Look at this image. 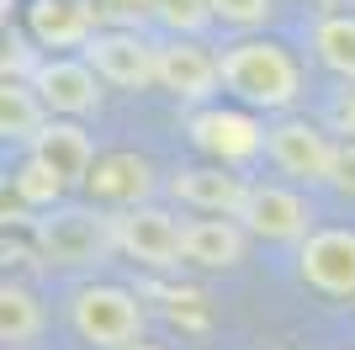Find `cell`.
<instances>
[{"mask_svg": "<svg viewBox=\"0 0 355 350\" xmlns=\"http://www.w3.org/2000/svg\"><path fill=\"white\" fill-rule=\"evenodd\" d=\"M313 53H318V64L329 74L355 85V16H324L313 27Z\"/></svg>", "mask_w": 355, "mask_h": 350, "instance_id": "ac0fdd59", "label": "cell"}, {"mask_svg": "<svg viewBox=\"0 0 355 350\" xmlns=\"http://www.w3.org/2000/svg\"><path fill=\"white\" fill-rule=\"evenodd\" d=\"M37 335H43V303L21 281H6L0 287V340L6 345H32Z\"/></svg>", "mask_w": 355, "mask_h": 350, "instance_id": "d6986e66", "label": "cell"}, {"mask_svg": "<svg viewBox=\"0 0 355 350\" xmlns=\"http://www.w3.org/2000/svg\"><path fill=\"white\" fill-rule=\"evenodd\" d=\"M69 324L74 335L96 350H128L144 340V308L128 287H112V281H96V287H80L69 297Z\"/></svg>", "mask_w": 355, "mask_h": 350, "instance_id": "3957f363", "label": "cell"}, {"mask_svg": "<svg viewBox=\"0 0 355 350\" xmlns=\"http://www.w3.org/2000/svg\"><path fill=\"white\" fill-rule=\"evenodd\" d=\"M180 228L186 223L175 212H164L154 202H138V207H122L117 212V249L128 260L148 265V271H170V265L186 260V249H180Z\"/></svg>", "mask_w": 355, "mask_h": 350, "instance_id": "277c9868", "label": "cell"}, {"mask_svg": "<svg viewBox=\"0 0 355 350\" xmlns=\"http://www.w3.org/2000/svg\"><path fill=\"white\" fill-rule=\"evenodd\" d=\"M212 16L228 27H266L276 16V0H212Z\"/></svg>", "mask_w": 355, "mask_h": 350, "instance_id": "7402d4cb", "label": "cell"}, {"mask_svg": "<svg viewBox=\"0 0 355 350\" xmlns=\"http://www.w3.org/2000/svg\"><path fill=\"white\" fill-rule=\"evenodd\" d=\"M334 149L340 144H334L324 128H313L308 117H286V122H276V128L266 133V154L282 165L292 181H329Z\"/></svg>", "mask_w": 355, "mask_h": 350, "instance_id": "ba28073f", "label": "cell"}, {"mask_svg": "<svg viewBox=\"0 0 355 350\" xmlns=\"http://www.w3.org/2000/svg\"><path fill=\"white\" fill-rule=\"evenodd\" d=\"M239 223L260 239H276V244H302L313 233V207L308 197H297L286 186H250V202H244Z\"/></svg>", "mask_w": 355, "mask_h": 350, "instance_id": "30bf717a", "label": "cell"}, {"mask_svg": "<svg viewBox=\"0 0 355 350\" xmlns=\"http://www.w3.org/2000/svg\"><path fill=\"white\" fill-rule=\"evenodd\" d=\"M11 186H16V197H21L27 207H43V212H48V207H59V202H64V191H69V181H64V175L53 170L48 160L27 154V160L16 165Z\"/></svg>", "mask_w": 355, "mask_h": 350, "instance_id": "ffe728a7", "label": "cell"}, {"mask_svg": "<svg viewBox=\"0 0 355 350\" xmlns=\"http://www.w3.org/2000/svg\"><path fill=\"white\" fill-rule=\"evenodd\" d=\"M32 90L43 96V106L53 117H90L101 112V74L90 69V58H69V53H53V58H37L32 64Z\"/></svg>", "mask_w": 355, "mask_h": 350, "instance_id": "5b68a950", "label": "cell"}, {"mask_svg": "<svg viewBox=\"0 0 355 350\" xmlns=\"http://www.w3.org/2000/svg\"><path fill=\"white\" fill-rule=\"evenodd\" d=\"M329 186L345 191V197H355V138H340V149H334V170H329Z\"/></svg>", "mask_w": 355, "mask_h": 350, "instance_id": "603a6c76", "label": "cell"}, {"mask_svg": "<svg viewBox=\"0 0 355 350\" xmlns=\"http://www.w3.org/2000/svg\"><path fill=\"white\" fill-rule=\"evenodd\" d=\"M32 154H37V160H48L64 181H69V186H74V181H85L90 165L101 160V154H96V144H90V133L80 128L74 117H48V128L32 138Z\"/></svg>", "mask_w": 355, "mask_h": 350, "instance_id": "9a60e30c", "label": "cell"}, {"mask_svg": "<svg viewBox=\"0 0 355 350\" xmlns=\"http://www.w3.org/2000/svg\"><path fill=\"white\" fill-rule=\"evenodd\" d=\"M128 350H159V345H144V340H138V345H128Z\"/></svg>", "mask_w": 355, "mask_h": 350, "instance_id": "d4e9b609", "label": "cell"}, {"mask_svg": "<svg viewBox=\"0 0 355 350\" xmlns=\"http://www.w3.org/2000/svg\"><path fill=\"white\" fill-rule=\"evenodd\" d=\"M223 85V58L207 53L196 38H170L159 43V90L175 101H212Z\"/></svg>", "mask_w": 355, "mask_h": 350, "instance_id": "9c48e42d", "label": "cell"}, {"mask_svg": "<svg viewBox=\"0 0 355 350\" xmlns=\"http://www.w3.org/2000/svg\"><path fill=\"white\" fill-rule=\"evenodd\" d=\"M90 69L117 90H148L159 85V43H148L138 32H96L85 43Z\"/></svg>", "mask_w": 355, "mask_h": 350, "instance_id": "8992f818", "label": "cell"}, {"mask_svg": "<svg viewBox=\"0 0 355 350\" xmlns=\"http://www.w3.org/2000/svg\"><path fill=\"white\" fill-rule=\"evenodd\" d=\"M27 32L43 48H85L96 38V16L80 0H32L27 6Z\"/></svg>", "mask_w": 355, "mask_h": 350, "instance_id": "2e32d148", "label": "cell"}, {"mask_svg": "<svg viewBox=\"0 0 355 350\" xmlns=\"http://www.w3.org/2000/svg\"><path fill=\"white\" fill-rule=\"evenodd\" d=\"M154 11H159V22H170L180 38H191L196 27L218 22V16H212V0H154Z\"/></svg>", "mask_w": 355, "mask_h": 350, "instance_id": "44dd1931", "label": "cell"}, {"mask_svg": "<svg viewBox=\"0 0 355 350\" xmlns=\"http://www.w3.org/2000/svg\"><path fill=\"white\" fill-rule=\"evenodd\" d=\"M170 197L180 207H196V212H212V218H239L244 202H250V186L228 175V165H196V170H175L170 175Z\"/></svg>", "mask_w": 355, "mask_h": 350, "instance_id": "7c38bea8", "label": "cell"}, {"mask_svg": "<svg viewBox=\"0 0 355 350\" xmlns=\"http://www.w3.org/2000/svg\"><path fill=\"white\" fill-rule=\"evenodd\" d=\"M297 271L324 297H355V228H313L297 249Z\"/></svg>", "mask_w": 355, "mask_h": 350, "instance_id": "52a82bcc", "label": "cell"}, {"mask_svg": "<svg viewBox=\"0 0 355 350\" xmlns=\"http://www.w3.org/2000/svg\"><path fill=\"white\" fill-rule=\"evenodd\" d=\"M266 133L250 112H234V106H202L191 117V138L196 149H207L218 154L223 165H239V160H254L260 149H266Z\"/></svg>", "mask_w": 355, "mask_h": 350, "instance_id": "8fae6325", "label": "cell"}, {"mask_svg": "<svg viewBox=\"0 0 355 350\" xmlns=\"http://www.w3.org/2000/svg\"><path fill=\"white\" fill-rule=\"evenodd\" d=\"M334 128H340L345 138H355V85H345L340 101H334Z\"/></svg>", "mask_w": 355, "mask_h": 350, "instance_id": "cb8c5ba5", "label": "cell"}, {"mask_svg": "<svg viewBox=\"0 0 355 350\" xmlns=\"http://www.w3.org/2000/svg\"><path fill=\"white\" fill-rule=\"evenodd\" d=\"M48 106H43V96L32 90V80H6L0 85V133L6 138H21V144H32L37 133L48 128Z\"/></svg>", "mask_w": 355, "mask_h": 350, "instance_id": "e0dca14e", "label": "cell"}, {"mask_svg": "<svg viewBox=\"0 0 355 350\" xmlns=\"http://www.w3.org/2000/svg\"><path fill=\"white\" fill-rule=\"evenodd\" d=\"M180 249H186V265H202V271H228V265L244 260L250 249V228L239 218H191L180 228Z\"/></svg>", "mask_w": 355, "mask_h": 350, "instance_id": "5bb4252c", "label": "cell"}, {"mask_svg": "<svg viewBox=\"0 0 355 350\" xmlns=\"http://www.w3.org/2000/svg\"><path fill=\"white\" fill-rule=\"evenodd\" d=\"M37 249L48 265H101L117 249V218L101 207H48L37 218Z\"/></svg>", "mask_w": 355, "mask_h": 350, "instance_id": "7a4b0ae2", "label": "cell"}, {"mask_svg": "<svg viewBox=\"0 0 355 350\" xmlns=\"http://www.w3.org/2000/svg\"><path fill=\"white\" fill-rule=\"evenodd\" d=\"M85 191L96 202H112V207H138V202H148V191H154V165H148L144 154H133V149L101 154L85 175Z\"/></svg>", "mask_w": 355, "mask_h": 350, "instance_id": "4fadbf2b", "label": "cell"}, {"mask_svg": "<svg viewBox=\"0 0 355 350\" xmlns=\"http://www.w3.org/2000/svg\"><path fill=\"white\" fill-rule=\"evenodd\" d=\"M223 90H234L244 106H266L282 112L302 96V69L282 43L270 38H244V43L223 48Z\"/></svg>", "mask_w": 355, "mask_h": 350, "instance_id": "6da1fadb", "label": "cell"}]
</instances>
